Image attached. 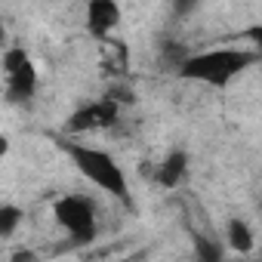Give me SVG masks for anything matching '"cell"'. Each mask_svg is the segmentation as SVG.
<instances>
[{
	"label": "cell",
	"instance_id": "4fadbf2b",
	"mask_svg": "<svg viewBox=\"0 0 262 262\" xmlns=\"http://www.w3.org/2000/svg\"><path fill=\"white\" fill-rule=\"evenodd\" d=\"M194 4H198V0H176V13L179 16H188L194 10Z\"/></svg>",
	"mask_w": 262,
	"mask_h": 262
},
{
	"label": "cell",
	"instance_id": "3957f363",
	"mask_svg": "<svg viewBox=\"0 0 262 262\" xmlns=\"http://www.w3.org/2000/svg\"><path fill=\"white\" fill-rule=\"evenodd\" d=\"M0 68H4V96L10 105L25 108L34 102L37 96V65L28 56L25 47H7L4 59H0Z\"/></svg>",
	"mask_w": 262,
	"mask_h": 262
},
{
	"label": "cell",
	"instance_id": "8992f818",
	"mask_svg": "<svg viewBox=\"0 0 262 262\" xmlns=\"http://www.w3.org/2000/svg\"><path fill=\"white\" fill-rule=\"evenodd\" d=\"M120 25V4L117 0H90L86 4V34L93 40H105Z\"/></svg>",
	"mask_w": 262,
	"mask_h": 262
},
{
	"label": "cell",
	"instance_id": "52a82bcc",
	"mask_svg": "<svg viewBox=\"0 0 262 262\" xmlns=\"http://www.w3.org/2000/svg\"><path fill=\"white\" fill-rule=\"evenodd\" d=\"M99 43H102V56H99L102 74L111 77V80L126 77V71H129V47L123 40H114V37H105Z\"/></svg>",
	"mask_w": 262,
	"mask_h": 262
},
{
	"label": "cell",
	"instance_id": "5bb4252c",
	"mask_svg": "<svg viewBox=\"0 0 262 262\" xmlns=\"http://www.w3.org/2000/svg\"><path fill=\"white\" fill-rule=\"evenodd\" d=\"M7 155H10V139L0 133V158H7Z\"/></svg>",
	"mask_w": 262,
	"mask_h": 262
},
{
	"label": "cell",
	"instance_id": "7c38bea8",
	"mask_svg": "<svg viewBox=\"0 0 262 262\" xmlns=\"http://www.w3.org/2000/svg\"><path fill=\"white\" fill-rule=\"evenodd\" d=\"M22 219H25L22 207H16V204H0V237H13L19 231Z\"/></svg>",
	"mask_w": 262,
	"mask_h": 262
},
{
	"label": "cell",
	"instance_id": "2e32d148",
	"mask_svg": "<svg viewBox=\"0 0 262 262\" xmlns=\"http://www.w3.org/2000/svg\"><path fill=\"white\" fill-rule=\"evenodd\" d=\"M10 43H7V28H4V22H0V53H4Z\"/></svg>",
	"mask_w": 262,
	"mask_h": 262
},
{
	"label": "cell",
	"instance_id": "8fae6325",
	"mask_svg": "<svg viewBox=\"0 0 262 262\" xmlns=\"http://www.w3.org/2000/svg\"><path fill=\"white\" fill-rule=\"evenodd\" d=\"M188 53H191V50H188L185 43H179V40H161L158 62H161V68H167V71H173V74H176V68L182 65V59H185Z\"/></svg>",
	"mask_w": 262,
	"mask_h": 262
},
{
	"label": "cell",
	"instance_id": "30bf717a",
	"mask_svg": "<svg viewBox=\"0 0 262 262\" xmlns=\"http://www.w3.org/2000/svg\"><path fill=\"white\" fill-rule=\"evenodd\" d=\"M191 241H194V256H198V259H204V262H222V259H225V247L219 244L216 234H201V231H194Z\"/></svg>",
	"mask_w": 262,
	"mask_h": 262
},
{
	"label": "cell",
	"instance_id": "7a4b0ae2",
	"mask_svg": "<svg viewBox=\"0 0 262 262\" xmlns=\"http://www.w3.org/2000/svg\"><path fill=\"white\" fill-rule=\"evenodd\" d=\"M259 62L256 50H237V47H219V50H204V53H188L182 65L176 68V77L207 83L216 90H225L234 77H241L247 68Z\"/></svg>",
	"mask_w": 262,
	"mask_h": 262
},
{
	"label": "cell",
	"instance_id": "ba28073f",
	"mask_svg": "<svg viewBox=\"0 0 262 262\" xmlns=\"http://www.w3.org/2000/svg\"><path fill=\"white\" fill-rule=\"evenodd\" d=\"M188 164H191L188 151H185V148H173V151L158 164L155 182H158L161 188H179V185L185 182V176H188Z\"/></svg>",
	"mask_w": 262,
	"mask_h": 262
},
{
	"label": "cell",
	"instance_id": "9c48e42d",
	"mask_svg": "<svg viewBox=\"0 0 262 262\" xmlns=\"http://www.w3.org/2000/svg\"><path fill=\"white\" fill-rule=\"evenodd\" d=\"M222 244H225V250H231V253H237V256H247V253H253V247H256V234H253V228H250L244 219L231 216V219L225 222V237H222Z\"/></svg>",
	"mask_w": 262,
	"mask_h": 262
},
{
	"label": "cell",
	"instance_id": "277c9868",
	"mask_svg": "<svg viewBox=\"0 0 262 262\" xmlns=\"http://www.w3.org/2000/svg\"><path fill=\"white\" fill-rule=\"evenodd\" d=\"M53 219L59 222V228H65L71 234V241L77 244H90L99 234V213H96V201L86 194H62L53 204Z\"/></svg>",
	"mask_w": 262,
	"mask_h": 262
},
{
	"label": "cell",
	"instance_id": "6da1fadb",
	"mask_svg": "<svg viewBox=\"0 0 262 262\" xmlns=\"http://www.w3.org/2000/svg\"><path fill=\"white\" fill-rule=\"evenodd\" d=\"M56 145H59V151L74 164V170L83 176V179H90L96 188H102L105 194H111L114 201H120V204H126V207H133V191H129V179H126V173H123V167L108 155V151H102V148H93V145H86V142H77V139H65V136H50Z\"/></svg>",
	"mask_w": 262,
	"mask_h": 262
},
{
	"label": "cell",
	"instance_id": "9a60e30c",
	"mask_svg": "<svg viewBox=\"0 0 262 262\" xmlns=\"http://www.w3.org/2000/svg\"><path fill=\"white\" fill-rule=\"evenodd\" d=\"M13 259L19 262V259H37V256H34L31 250H16V253H13Z\"/></svg>",
	"mask_w": 262,
	"mask_h": 262
},
{
	"label": "cell",
	"instance_id": "5b68a950",
	"mask_svg": "<svg viewBox=\"0 0 262 262\" xmlns=\"http://www.w3.org/2000/svg\"><path fill=\"white\" fill-rule=\"evenodd\" d=\"M117 120H120V105L108 96H99L93 102L77 105L68 114L65 133L68 136H90V133H99V129H114Z\"/></svg>",
	"mask_w": 262,
	"mask_h": 262
}]
</instances>
